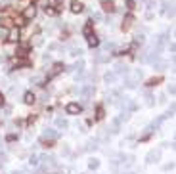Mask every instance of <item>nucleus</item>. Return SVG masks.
<instances>
[{
    "mask_svg": "<svg viewBox=\"0 0 176 174\" xmlns=\"http://www.w3.org/2000/svg\"><path fill=\"white\" fill-rule=\"evenodd\" d=\"M6 36H8V40H10V42H17L19 38H21V33H19V29H17V27H12V29H10L8 33H6Z\"/></svg>",
    "mask_w": 176,
    "mask_h": 174,
    "instance_id": "nucleus-1",
    "label": "nucleus"
},
{
    "mask_svg": "<svg viewBox=\"0 0 176 174\" xmlns=\"http://www.w3.org/2000/svg\"><path fill=\"white\" fill-rule=\"evenodd\" d=\"M67 113H69V115H79L80 111H82V107H80V105L79 103H75V102H71V103H67Z\"/></svg>",
    "mask_w": 176,
    "mask_h": 174,
    "instance_id": "nucleus-2",
    "label": "nucleus"
},
{
    "mask_svg": "<svg viewBox=\"0 0 176 174\" xmlns=\"http://www.w3.org/2000/svg\"><path fill=\"white\" fill-rule=\"evenodd\" d=\"M35 15H37V8H35L33 4H31V6H27V8L23 10V17H25V19H33Z\"/></svg>",
    "mask_w": 176,
    "mask_h": 174,
    "instance_id": "nucleus-3",
    "label": "nucleus"
},
{
    "mask_svg": "<svg viewBox=\"0 0 176 174\" xmlns=\"http://www.w3.org/2000/svg\"><path fill=\"white\" fill-rule=\"evenodd\" d=\"M56 138H58V130L54 128H46L42 132V140H56Z\"/></svg>",
    "mask_w": 176,
    "mask_h": 174,
    "instance_id": "nucleus-4",
    "label": "nucleus"
},
{
    "mask_svg": "<svg viewBox=\"0 0 176 174\" xmlns=\"http://www.w3.org/2000/svg\"><path fill=\"white\" fill-rule=\"evenodd\" d=\"M61 71H63V63H56V65L52 67V71L48 73V81H50V78H54L56 75H59Z\"/></svg>",
    "mask_w": 176,
    "mask_h": 174,
    "instance_id": "nucleus-5",
    "label": "nucleus"
},
{
    "mask_svg": "<svg viewBox=\"0 0 176 174\" xmlns=\"http://www.w3.org/2000/svg\"><path fill=\"white\" fill-rule=\"evenodd\" d=\"M159 157H161V151H149V153L146 155V163H155V161H159Z\"/></svg>",
    "mask_w": 176,
    "mask_h": 174,
    "instance_id": "nucleus-6",
    "label": "nucleus"
},
{
    "mask_svg": "<svg viewBox=\"0 0 176 174\" xmlns=\"http://www.w3.org/2000/svg\"><path fill=\"white\" fill-rule=\"evenodd\" d=\"M71 12H73V14H82V12H84V4L79 2V0H75V2L71 4Z\"/></svg>",
    "mask_w": 176,
    "mask_h": 174,
    "instance_id": "nucleus-7",
    "label": "nucleus"
},
{
    "mask_svg": "<svg viewBox=\"0 0 176 174\" xmlns=\"http://www.w3.org/2000/svg\"><path fill=\"white\" fill-rule=\"evenodd\" d=\"M92 94H94V86H84L80 90V96H82V99H88L92 96Z\"/></svg>",
    "mask_w": 176,
    "mask_h": 174,
    "instance_id": "nucleus-8",
    "label": "nucleus"
},
{
    "mask_svg": "<svg viewBox=\"0 0 176 174\" xmlns=\"http://www.w3.org/2000/svg\"><path fill=\"white\" fill-rule=\"evenodd\" d=\"M23 102L27 103V105H33L35 102H37V98H35V94H33V92H25V96H23Z\"/></svg>",
    "mask_w": 176,
    "mask_h": 174,
    "instance_id": "nucleus-9",
    "label": "nucleus"
},
{
    "mask_svg": "<svg viewBox=\"0 0 176 174\" xmlns=\"http://www.w3.org/2000/svg\"><path fill=\"white\" fill-rule=\"evenodd\" d=\"M102 8H103V12H113V10H115V4H113L111 2V0H103V2H102Z\"/></svg>",
    "mask_w": 176,
    "mask_h": 174,
    "instance_id": "nucleus-10",
    "label": "nucleus"
},
{
    "mask_svg": "<svg viewBox=\"0 0 176 174\" xmlns=\"http://www.w3.org/2000/svg\"><path fill=\"white\" fill-rule=\"evenodd\" d=\"M128 71H130V69H128L126 65H123V63H119V65H117V75H125V77H128Z\"/></svg>",
    "mask_w": 176,
    "mask_h": 174,
    "instance_id": "nucleus-11",
    "label": "nucleus"
},
{
    "mask_svg": "<svg viewBox=\"0 0 176 174\" xmlns=\"http://www.w3.org/2000/svg\"><path fill=\"white\" fill-rule=\"evenodd\" d=\"M29 165L33 166V168H37V166L40 165V157H37V155H31V157H29Z\"/></svg>",
    "mask_w": 176,
    "mask_h": 174,
    "instance_id": "nucleus-12",
    "label": "nucleus"
},
{
    "mask_svg": "<svg viewBox=\"0 0 176 174\" xmlns=\"http://www.w3.org/2000/svg\"><path fill=\"white\" fill-rule=\"evenodd\" d=\"M86 38H88V44H90L92 48H94V46H98V42H100V40H98V36H96L94 33H92V35H88Z\"/></svg>",
    "mask_w": 176,
    "mask_h": 174,
    "instance_id": "nucleus-13",
    "label": "nucleus"
},
{
    "mask_svg": "<svg viewBox=\"0 0 176 174\" xmlns=\"http://www.w3.org/2000/svg\"><path fill=\"white\" fill-rule=\"evenodd\" d=\"M119 128H121V119H113L111 121V130L113 132H119Z\"/></svg>",
    "mask_w": 176,
    "mask_h": 174,
    "instance_id": "nucleus-14",
    "label": "nucleus"
},
{
    "mask_svg": "<svg viewBox=\"0 0 176 174\" xmlns=\"http://www.w3.org/2000/svg\"><path fill=\"white\" fill-rule=\"evenodd\" d=\"M98 166H100V161H98L96 157H92V159L88 161V168H92V170H96Z\"/></svg>",
    "mask_w": 176,
    "mask_h": 174,
    "instance_id": "nucleus-15",
    "label": "nucleus"
},
{
    "mask_svg": "<svg viewBox=\"0 0 176 174\" xmlns=\"http://www.w3.org/2000/svg\"><path fill=\"white\" fill-rule=\"evenodd\" d=\"M132 23H134V17H132V15H126L125 21H123V29H128Z\"/></svg>",
    "mask_w": 176,
    "mask_h": 174,
    "instance_id": "nucleus-16",
    "label": "nucleus"
},
{
    "mask_svg": "<svg viewBox=\"0 0 176 174\" xmlns=\"http://www.w3.org/2000/svg\"><path fill=\"white\" fill-rule=\"evenodd\" d=\"M15 54H17V57H25L27 56V46H19V48L15 50Z\"/></svg>",
    "mask_w": 176,
    "mask_h": 174,
    "instance_id": "nucleus-17",
    "label": "nucleus"
},
{
    "mask_svg": "<svg viewBox=\"0 0 176 174\" xmlns=\"http://www.w3.org/2000/svg\"><path fill=\"white\" fill-rule=\"evenodd\" d=\"M115 75H113V73H107L105 77H103V81H105V84H111V82H115Z\"/></svg>",
    "mask_w": 176,
    "mask_h": 174,
    "instance_id": "nucleus-18",
    "label": "nucleus"
},
{
    "mask_svg": "<svg viewBox=\"0 0 176 174\" xmlns=\"http://www.w3.org/2000/svg\"><path fill=\"white\" fill-rule=\"evenodd\" d=\"M56 126H59V128H67V121L58 117V119H56Z\"/></svg>",
    "mask_w": 176,
    "mask_h": 174,
    "instance_id": "nucleus-19",
    "label": "nucleus"
},
{
    "mask_svg": "<svg viewBox=\"0 0 176 174\" xmlns=\"http://www.w3.org/2000/svg\"><path fill=\"white\" fill-rule=\"evenodd\" d=\"M82 33H84V36L92 35V23H86V25H84V29H82Z\"/></svg>",
    "mask_w": 176,
    "mask_h": 174,
    "instance_id": "nucleus-20",
    "label": "nucleus"
},
{
    "mask_svg": "<svg viewBox=\"0 0 176 174\" xmlns=\"http://www.w3.org/2000/svg\"><path fill=\"white\" fill-rule=\"evenodd\" d=\"M159 82H161V78H159V77H155V78H151V81H147V86H157Z\"/></svg>",
    "mask_w": 176,
    "mask_h": 174,
    "instance_id": "nucleus-21",
    "label": "nucleus"
},
{
    "mask_svg": "<svg viewBox=\"0 0 176 174\" xmlns=\"http://www.w3.org/2000/svg\"><path fill=\"white\" fill-rule=\"evenodd\" d=\"M71 56H73V57H80L82 56V50L80 48H73V50H71Z\"/></svg>",
    "mask_w": 176,
    "mask_h": 174,
    "instance_id": "nucleus-22",
    "label": "nucleus"
},
{
    "mask_svg": "<svg viewBox=\"0 0 176 174\" xmlns=\"http://www.w3.org/2000/svg\"><path fill=\"white\" fill-rule=\"evenodd\" d=\"M63 2V0H48V4L46 6H50V8H54V6H59V4Z\"/></svg>",
    "mask_w": 176,
    "mask_h": 174,
    "instance_id": "nucleus-23",
    "label": "nucleus"
},
{
    "mask_svg": "<svg viewBox=\"0 0 176 174\" xmlns=\"http://www.w3.org/2000/svg\"><path fill=\"white\" fill-rule=\"evenodd\" d=\"M44 14H46V15H56V10L50 8V6H46V8H44Z\"/></svg>",
    "mask_w": 176,
    "mask_h": 174,
    "instance_id": "nucleus-24",
    "label": "nucleus"
},
{
    "mask_svg": "<svg viewBox=\"0 0 176 174\" xmlns=\"http://www.w3.org/2000/svg\"><path fill=\"white\" fill-rule=\"evenodd\" d=\"M92 19H96V21H102L103 19V15L100 12H96V14H92Z\"/></svg>",
    "mask_w": 176,
    "mask_h": 174,
    "instance_id": "nucleus-25",
    "label": "nucleus"
},
{
    "mask_svg": "<svg viewBox=\"0 0 176 174\" xmlns=\"http://www.w3.org/2000/svg\"><path fill=\"white\" fill-rule=\"evenodd\" d=\"M134 40H136V44H142V42H144V35H136V36H134Z\"/></svg>",
    "mask_w": 176,
    "mask_h": 174,
    "instance_id": "nucleus-26",
    "label": "nucleus"
},
{
    "mask_svg": "<svg viewBox=\"0 0 176 174\" xmlns=\"http://www.w3.org/2000/svg\"><path fill=\"white\" fill-rule=\"evenodd\" d=\"M103 50H115V44H113V42H107V44L103 46Z\"/></svg>",
    "mask_w": 176,
    "mask_h": 174,
    "instance_id": "nucleus-27",
    "label": "nucleus"
},
{
    "mask_svg": "<svg viewBox=\"0 0 176 174\" xmlns=\"http://www.w3.org/2000/svg\"><path fill=\"white\" fill-rule=\"evenodd\" d=\"M69 153H71L69 145H65V147H63V151H61V155H65V157H67V155H69Z\"/></svg>",
    "mask_w": 176,
    "mask_h": 174,
    "instance_id": "nucleus-28",
    "label": "nucleus"
},
{
    "mask_svg": "<svg viewBox=\"0 0 176 174\" xmlns=\"http://www.w3.org/2000/svg\"><path fill=\"white\" fill-rule=\"evenodd\" d=\"M98 119H103V107H98V115H96Z\"/></svg>",
    "mask_w": 176,
    "mask_h": 174,
    "instance_id": "nucleus-29",
    "label": "nucleus"
},
{
    "mask_svg": "<svg viewBox=\"0 0 176 174\" xmlns=\"http://www.w3.org/2000/svg\"><path fill=\"white\" fill-rule=\"evenodd\" d=\"M146 99H147L149 105H153V96H151V94H146Z\"/></svg>",
    "mask_w": 176,
    "mask_h": 174,
    "instance_id": "nucleus-30",
    "label": "nucleus"
},
{
    "mask_svg": "<svg viewBox=\"0 0 176 174\" xmlns=\"http://www.w3.org/2000/svg\"><path fill=\"white\" fill-rule=\"evenodd\" d=\"M35 121H37V115H31V117L27 119V123H29V124H33V123H35Z\"/></svg>",
    "mask_w": 176,
    "mask_h": 174,
    "instance_id": "nucleus-31",
    "label": "nucleus"
},
{
    "mask_svg": "<svg viewBox=\"0 0 176 174\" xmlns=\"http://www.w3.org/2000/svg\"><path fill=\"white\" fill-rule=\"evenodd\" d=\"M48 50H50V52H54V50H58V44H50V46H48Z\"/></svg>",
    "mask_w": 176,
    "mask_h": 174,
    "instance_id": "nucleus-32",
    "label": "nucleus"
},
{
    "mask_svg": "<svg viewBox=\"0 0 176 174\" xmlns=\"http://www.w3.org/2000/svg\"><path fill=\"white\" fill-rule=\"evenodd\" d=\"M23 21H25V17H17V19H15V23H17V25H23Z\"/></svg>",
    "mask_w": 176,
    "mask_h": 174,
    "instance_id": "nucleus-33",
    "label": "nucleus"
},
{
    "mask_svg": "<svg viewBox=\"0 0 176 174\" xmlns=\"http://www.w3.org/2000/svg\"><path fill=\"white\" fill-rule=\"evenodd\" d=\"M126 6L132 10V8H134V2H132V0H126Z\"/></svg>",
    "mask_w": 176,
    "mask_h": 174,
    "instance_id": "nucleus-34",
    "label": "nucleus"
},
{
    "mask_svg": "<svg viewBox=\"0 0 176 174\" xmlns=\"http://www.w3.org/2000/svg\"><path fill=\"white\" fill-rule=\"evenodd\" d=\"M12 174H27L25 170H15V172H12Z\"/></svg>",
    "mask_w": 176,
    "mask_h": 174,
    "instance_id": "nucleus-35",
    "label": "nucleus"
},
{
    "mask_svg": "<svg viewBox=\"0 0 176 174\" xmlns=\"http://www.w3.org/2000/svg\"><path fill=\"white\" fill-rule=\"evenodd\" d=\"M0 105H4V96L0 94Z\"/></svg>",
    "mask_w": 176,
    "mask_h": 174,
    "instance_id": "nucleus-36",
    "label": "nucleus"
},
{
    "mask_svg": "<svg viewBox=\"0 0 176 174\" xmlns=\"http://www.w3.org/2000/svg\"><path fill=\"white\" fill-rule=\"evenodd\" d=\"M0 144H2V138H0Z\"/></svg>",
    "mask_w": 176,
    "mask_h": 174,
    "instance_id": "nucleus-37",
    "label": "nucleus"
}]
</instances>
